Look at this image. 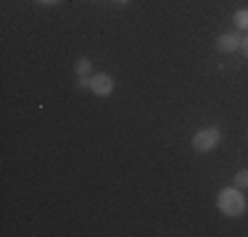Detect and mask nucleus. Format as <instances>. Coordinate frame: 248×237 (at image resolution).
<instances>
[{"instance_id":"obj_1","label":"nucleus","mask_w":248,"mask_h":237,"mask_svg":"<svg viewBox=\"0 0 248 237\" xmlns=\"http://www.w3.org/2000/svg\"><path fill=\"white\" fill-rule=\"evenodd\" d=\"M217 206H219V211L224 213L227 219H238L243 216L246 211V198L243 193H240V187H222V193L217 195Z\"/></svg>"},{"instance_id":"obj_2","label":"nucleus","mask_w":248,"mask_h":237,"mask_svg":"<svg viewBox=\"0 0 248 237\" xmlns=\"http://www.w3.org/2000/svg\"><path fill=\"white\" fill-rule=\"evenodd\" d=\"M222 142V132L217 127H206V129H201V132L193 134V150L196 153H209V150H214L217 145Z\"/></svg>"},{"instance_id":"obj_3","label":"nucleus","mask_w":248,"mask_h":237,"mask_svg":"<svg viewBox=\"0 0 248 237\" xmlns=\"http://www.w3.org/2000/svg\"><path fill=\"white\" fill-rule=\"evenodd\" d=\"M90 90L95 92L98 98H108V95L114 92V79H111V74H106V71H98V74H93Z\"/></svg>"},{"instance_id":"obj_4","label":"nucleus","mask_w":248,"mask_h":237,"mask_svg":"<svg viewBox=\"0 0 248 237\" xmlns=\"http://www.w3.org/2000/svg\"><path fill=\"white\" fill-rule=\"evenodd\" d=\"M217 50L219 53H235V50H240V37L238 34H219L217 37Z\"/></svg>"},{"instance_id":"obj_5","label":"nucleus","mask_w":248,"mask_h":237,"mask_svg":"<svg viewBox=\"0 0 248 237\" xmlns=\"http://www.w3.org/2000/svg\"><path fill=\"white\" fill-rule=\"evenodd\" d=\"M74 74H77V76H93L95 71H93V63L87 61V58H77V63H74Z\"/></svg>"},{"instance_id":"obj_6","label":"nucleus","mask_w":248,"mask_h":237,"mask_svg":"<svg viewBox=\"0 0 248 237\" xmlns=\"http://www.w3.org/2000/svg\"><path fill=\"white\" fill-rule=\"evenodd\" d=\"M232 21H235V27H238V29H246V32H248V8H240V11H235Z\"/></svg>"},{"instance_id":"obj_7","label":"nucleus","mask_w":248,"mask_h":237,"mask_svg":"<svg viewBox=\"0 0 248 237\" xmlns=\"http://www.w3.org/2000/svg\"><path fill=\"white\" fill-rule=\"evenodd\" d=\"M232 185H235V187H240V190H248V169H240L238 174H235Z\"/></svg>"},{"instance_id":"obj_8","label":"nucleus","mask_w":248,"mask_h":237,"mask_svg":"<svg viewBox=\"0 0 248 237\" xmlns=\"http://www.w3.org/2000/svg\"><path fill=\"white\" fill-rule=\"evenodd\" d=\"M90 79L93 76H77V90H90Z\"/></svg>"},{"instance_id":"obj_9","label":"nucleus","mask_w":248,"mask_h":237,"mask_svg":"<svg viewBox=\"0 0 248 237\" xmlns=\"http://www.w3.org/2000/svg\"><path fill=\"white\" fill-rule=\"evenodd\" d=\"M240 50H243V56L248 58V34H246L243 40H240Z\"/></svg>"},{"instance_id":"obj_10","label":"nucleus","mask_w":248,"mask_h":237,"mask_svg":"<svg viewBox=\"0 0 248 237\" xmlns=\"http://www.w3.org/2000/svg\"><path fill=\"white\" fill-rule=\"evenodd\" d=\"M37 3H43V5H56V3H61V0H37Z\"/></svg>"},{"instance_id":"obj_11","label":"nucleus","mask_w":248,"mask_h":237,"mask_svg":"<svg viewBox=\"0 0 248 237\" xmlns=\"http://www.w3.org/2000/svg\"><path fill=\"white\" fill-rule=\"evenodd\" d=\"M114 3H119V5H127V3H129V0H114Z\"/></svg>"}]
</instances>
